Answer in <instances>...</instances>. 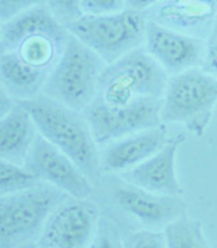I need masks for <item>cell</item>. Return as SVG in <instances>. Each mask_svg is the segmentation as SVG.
<instances>
[{
	"mask_svg": "<svg viewBox=\"0 0 217 248\" xmlns=\"http://www.w3.org/2000/svg\"><path fill=\"white\" fill-rule=\"evenodd\" d=\"M16 248H40L37 246V243L35 242H31V243H27V244H23V246H20V247H16Z\"/></svg>",
	"mask_w": 217,
	"mask_h": 248,
	"instance_id": "26",
	"label": "cell"
},
{
	"mask_svg": "<svg viewBox=\"0 0 217 248\" xmlns=\"http://www.w3.org/2000/svg\"><path fill=\"white\" fill-rule=\"evenodd\" d=\"M144 14L149 22L206 41L217 22V0H163Z\"/></svg>",
	"mask_w": 217,
	"mask_h": 248,
	"instance_id": "12",
	"label": "cell"
},
{
	"mask_svg": "<svg viewBox=\"0 0 217 248\" xmlns=\"http://www.w3.org/2000/svg\"><path fill=\"white\" fill-rule=\"evenodd\" d=\"M124 248H167L164 232L155 229L136 231L125 236Z\"/></svg>",
	"mask_w": 217,
	"mask_h": 248,
	"instance_id": "19",
	"label": "cell"
},
{
	"mask_svg": "<svg viewBox=\"0 0 217 248\" xmlns=\"http://www.w3.org/2000/svg\"><path fill=\"white\" fill-rule=\"evenodd\" d=\"M69 31L46 6L19 14L0 29V81L15 101L44 93L49 75L65 50Z\"/></svg>",
	"mask_w": 217,
	"mask_h": 248,
	"instance_id": "2",
	"label": "cell"
},
{
	"mask_svg": "<svg viewBox=\"0 0 217 248\" xmlns=\"http://www.w3.org/2000/svg\"><path fill=\"white\" fill-rule=\"evenodd\" d=\"M99 208L88 198L61 202L37 239L40 248H88L99 227Z\"/></svg>",
	"mask_w": 217,
	"mask_h": 248,
	"instance_id": "8",
	"label": "cell"
},
{
	"mask_svg": "<svg viewBox=\"0 0 217 248\" xmlns=\"http://www.w3.org/2000/svg\"><path fill=\"white\" fill-rule=\"evenodd\" d=\"M88 248H124V242L117 233V229L108 220L99 222L93 243Z\"/></svg>",
	"mask_w": 217,
	"mask_h": 248,
	"instance_id": "20",
	"label": "cell"
},
{
	"mask_svg": "<svg viewBox=\"0 0 217 248\" xmlns=\"http://www.w3.org/2000/svg\"><path fill=\"white\" fill-rule=\"evenodd\" d=\"M169 144L167 132L163 126L125 136L101 148L103 172L122 174L137 167Z\"/></svg>",
	"mask_w": 217,
	"mask_h": 248,
	"instance_id": "13",
	"label": "cell"
},
{
	"mask_svg": "<svg viewBox=\"0 0 217 248\" xmlns=\"http://www.w3.org/2000/svg\"><path fill=\"white\" fill-rule=\"evenodd\" d=\"M42 182L29 168L0 160V197L38 187Z\"/></svg>",
	"mask_w": 217,
	"mask_h": 248,
	"instance_id": "17",
	"label": "cell"
},
{
	"mask_svg": "<svg viewBox=\"0 0 217 248\" xmlns=\"http://www.w3.org/2000/svg\"><path fill=\"white\" fill-rule=\"evenodd\" d=\"M25 167L41 181L60 188L72 198H88L93 194V183L68 155L47 141L38 132Z\"/></svg>",
	"mask_w": 217,
	"mask_h": 248,
	"instance_id": "9",
	"label": "cell"
},
{
	"mask_svg": "<svg viewBox=\"0 0 217 248\" xmlns=\"http://www.w3.org/2000/svg\"><path fill=\"white\" fill-rule=\"evenodd\" d=\"M81 0H45V6L61 25L67 26L84 15Z\"/></svg>",
	"mask_w": 217,
	"mask_h": 248,
	"instance_id": "18",
	"label": "cell"
},
{
	"mask_svg": "<svg viewBox=\"0 0 217 248\" xmlns=\"http://www.w3.org/2000/svg\"><path fill=\"white\" fill-rule=\"evenodd\" d=\"M147 25L144 11L126 7L121 13L83 15L65 29L108 65L144 46Z\"/></svg>",
	"mask_w": 217,
	"mask_h": 248,
	"instance_id": "5",
	"label": "cell"
},
{
	"mask_svg": "<svg viewBox=\"0 0 217 248\" xmlns=\"http://www.w3.org/2000/svg\"><path fill=\"white\" fill-rule=\"evenodd\" d=\"M169 79L144 46L108 64L94 101L83 111L98 147L163 126L160 113Z\"/></svg>",
	"mask_w": 217,
	"mask_h": 248,
	"instance_id": "1",
	"label": "cell"
},
{
	"mask_svg": "<svg viewBox=\"0 0 217 248\" xmlns=\"http://www.w3.org/2000/svg\"><path fill=\"white\" fill-rule=\"evenodd\" d=\"M202 68L217 78V22L209 38L206 40V57Z\"/></svg>",
	"mask_w": 217,
	"mask_h": 248,
	"instance_id": "23",
	"label": "cell"
},
{
	"mask_svg": "<svg viewBox=\"0 0 217 248\" xmlns=\"http://www.w3.org/2000/svg\"><path fill=\"white\" fill-rule=\"evenodd\" d=\"M108 64L69 33L65 50L47 78L42 94L64 106L84 111L94 101Z\"/></svg>",
	"mask_w": 217,
	"mask_h": 248,
	"instance_id": "4",
	"label": "cell"
},
{
	"mask_svg": "<svg viewBox=\"0 0 217 248\" xmlns=\"http://www.w3.org/2000/svg\"><path fill=\"white\" fill-rule=\"evenodd\" d=\"M45 6V0H0V23H6L30 8Z\"/></svg>",
	"mask_w": 217,
	"mask_h": 248,
	"instance_id": "21",
	"label": "cell"
},
{
	"mask_svg": "<svg viewBox=\"0 0 217 248\" xmlns=\"http://www.w3.org/2000/svg\"><path fill=\"white\" fill-rule=\"evenodd\" d=\"M183 140L185 137L181 136L175 140L169 141V144L152 157L142 161L137 167L120 174L122 181L159 195H182L183 188L176 176L175 159L178 148Z\"/></svg>",
	"mask_w": 217,
	"mask_h": 248,
	"instance_id": "14",
	"label": "cell"
},
{
	"mask_svg": "<svg viewBox=\"0 0 217 248\" xmlns=\"http://www.w3.org/2000/svg\"><path fill=\"white\" fill-rule=\"evenodd\" d=\"M16 101L11 98L4 88L0 87V118L4 117L7 113L11 111V108L15 106Z\"/></svg>",
	"mask_w": 217,
	"mask_h": 248,
	"instance_id": "24",
	"label": "cell"
},
{
	"mask_svg": "<svg viewBox=\"0 0 217 248\" xmlns=\"http://www.w3.org/2000/svg\"><path fill=\"white\" fill-rule=\"evenodd\" d=\"M160 1H163V0H126V7L135 8L139 11H145L151 7L156 6Z\"/></svg>",
	"mask_w": 217,
	"mask_h": 248,
	"instance_id": "25",
	"label": "cell"
},
{
	"mask_svg": "<svg viewBox=\"0 0 217 248\" xmlns=\"http://www.w3.org/2000/svg\"><path fill=\"white\" fill-rule=\"evenodd\" d=\"M167 248H210L201 221L181 217L164 228Z\"/></svg>",
	"mask_w": 217,
	"mask_h": 248,
	"instance_id": "16",
	"label": "cell"
},
{
	"mask_svg": "<svg viewBox=\"0 0 217 248\" xmlns=\"http://www.w3.org/2000/svg\"><path fill=\"white\" fill-rule=\"evenodd\" d=\"M84 15H108L121 13L126 8V0H81Z\"/></svg>",
	"mask_w": 217,
	"mask_h": 248,
	"instance_id": "22",
	"label": "cell"
},
{
	"mask_svg": "<svg viewBox=\"0 0 217 248\" xmlns=\"http://www.w3.org/2000/svg\"><path fill=\"white\" fill-rule=\"evenodd\" d=\"M217 105V78L203 68L170 76L163 96L162 122L181 124L202 137Z\"/></svg>",
	"mask_w": 217,
	"mask_h": 248,
	"instance_id": "6",
	"label": "cell"
},
{
	"mask_svg": "<svg viewBox=\"0 0 217 248\" xmlns=\"http://www.w3.org/2000/svg\"><path fill=\"white\" fill-rule=\"evenodd\" d=\"M16 102L31 114L38 132L68 155L90 181L101 179V148L83 111L64 106L44 94Z\"/></svg>",
	"mask_w": 217,
	"mask_h": 248,
	"instance_id": "3",
	"label": "cell"
},
{
	"mask_svg": "<svg viewBox=\"0 0 217 248\" xmlns=\"http://www.w3.org/2000/svg\"><path fill=\"white\" fill-rule=\"evenodd\" d=\"M37 134L31 114L16 102L11 111L0 118V160L25 166Z\"/></svg>",
	"mask_w": 217,
	"mask_h": 248,
	"instance_id": "15",
	"label": "cell"
},
{
	"mask_svg": "<svg viewBox=\"0 0 217 248\" xmlns=\"http://www.w3.org/2000/svg\"><path fill=\"white\" fill-rule=\"evenodd\" d=\"M111 198L122 212L152 229L166 228L183 217L186 208L178 197L155 194L125 181L111 187Z\"/></svg>",
	"mask_w": 217,
	"mask_h": 248,
	"instance_id": "11",
	"label": "cell"
},
{
	"mask_svg": "<svg viewBox=\"0 0 217 248\" xmlns=\"http://www.w3.org/2000/svg\"><path fill=\"white\" fill-rule=\"evenodd\" d=\"M144 47L169 76L182 74L193 68H202L206 57L205 40L178 33L149 20Z\"/></svg>",
	"mask_w": 217,
	"mask_h": 248,
	"instance_id": "10",
	"label": "cell"
},
{
	"mask_svg": "<svg viewBox=\"0 0 217 248\" xmlns=\"http://www.w3.org/2000/svg\"><path fill=\"white\" fill-rule=\"evenodd\" d=\"M68 198L67 193L47 183L0 197V248L37 242L47 217Z\"/></svg>",
	"mask_w": 217,
	"mask_h": 248,
	"instance_id": "7",
	"label": "cell"
}]
</instances>
